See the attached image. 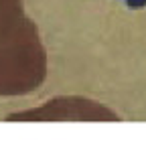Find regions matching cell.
I'll use <instances>...</instances> for the list:
<instances>
[{"instance_id": "3", "label": "cell", "mask_w": 146, "mask_h": 160, "mask_svg": "<svg viewBox=\"0 0 146 160\" xmlns=\"http://www.w3.org/2000/svg\"><path fill=\"white\" fill-rule=\"evenodd\" d=\"M122 2H126V6H130V8H142V6H146V0H122Z\"/></svg>"}, {"instance_id": "2", "label": "cell", "mask_w": 146, "mask_h": 160, "mask_svg": "<svg viewBox=\"0 0 146 160\" xmlns=\"http://www.w3.org/2000/svg\"><path fill=\"white\" fill-rule=\"evenodd\" d=\"M8 122H112L120 120L110 108L102 106L99 102L77 95L55 98L51 102L37 106L24 112L10 113Z\"/></svg>"}, {"instance_id": "1", "label": "cell", "mask_w": 146, "mask_h": 160, "mask_svg": "<svg viewBox=\"0 0 146 160\" xmlns=\"http://www.w3.org/2000/svg\"><path fill=\"white\" fill-rule=\"evenodd\" d=\"M47 77V53L23 0H0V95L33 93Z\"/></svg>"}]
</instances>
